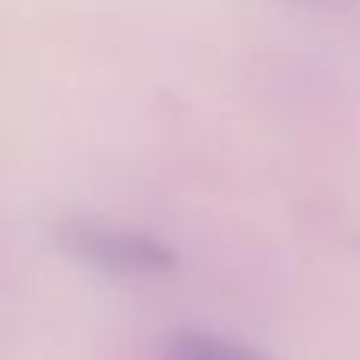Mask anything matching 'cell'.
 Instances as JSON below:
<instances>
[{"mask_svg": "<svg viewBox=\"0 0 360 360\" xmlns=\"http://www.w3.org/2000/svg\"><path fill=\"white\" fill-rule=\"evenodd\" d=\"M54 237L79 256L82 262L111 275L143 278L168 275L177 269V250L152 231L114 224L95 215H60L54 221Z\"/></svg>", "mask_w": 360, "mask_h": 360, "instance_id": "cell-1", "label": "cell"}, {"mask_svg": "<svg viewBox=\"0 0 360 360\" xmlns=\"http://www.w3.org/2000/svg\"><path fill=\"white\" fill-rule=\"evenodd\" d=\"M158 360H266L256 345L209 329H177L158 348Z\"/></svg>", "mask_w": 360, "mask_h": 360, "instance_id": "cell-2", "label": "cell"}]
</instances>
